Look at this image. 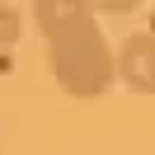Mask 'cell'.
I'll use <instances>...</instances> for the list:
<instances>
[{
    "mask_svg": "<svg viewBox=\"0 0 155 155\" xmlns=\"http://www.w3.org/2000/svg\"><path fill=\"white\" fill-rule=\"evenodd\" d=\"M0 155H5V141H0Z\"/></svg>",
    "mask_w": 155,
    "mask_h": 155,
    "instance_id": "obj_4",
    "label": "cell"
},
{
    "mask_svg": "<svg viewBox=\"0 0 155 155\" xmlns=\"http://www.w3.org/2000/svg\"><path fill=\"white\" fill-rule=\"evenodd\" d=\"M117 80L132 94H155V28H136L117 47Z\"/></svg>",
    "mask_w": 155,
    "mask_h": 155,
    "instance_id": "obj_2",
    "label": "cell"
},
{
    "mask_svg": "<svg viewBox=\"0 0 155 155\" xmlns=\"http://www.w3.org/2000/svg\"><path fill=\"white\" fill-rule=\"evenodd\" d=\"M33 24L42 28L47 71L66 99H99L117 80V52L108 47L94 10L80 0H38L28 5Z\"/></svg>",
    "mask_w": 155,
    "mask_h": 155,
    "instance_id": "obj_1",
    "label": "cell"
},
{
    "mask_svg": "<svg viewBox=\"0 0 155 155\" xmlns=\"http://www.w3.org/2000/svg\"><path fill=\"white\" fill-rule=\"evenodd\" d=\"M19 33H24V14L14 10V5H5V0H0V61H5V57L14 52Z\"/></svg>",
    "mask_w": 155,
    "mask_h": 155,
    "instance_id": "obj_3",
    "label": "cell"
}]
</instances>
